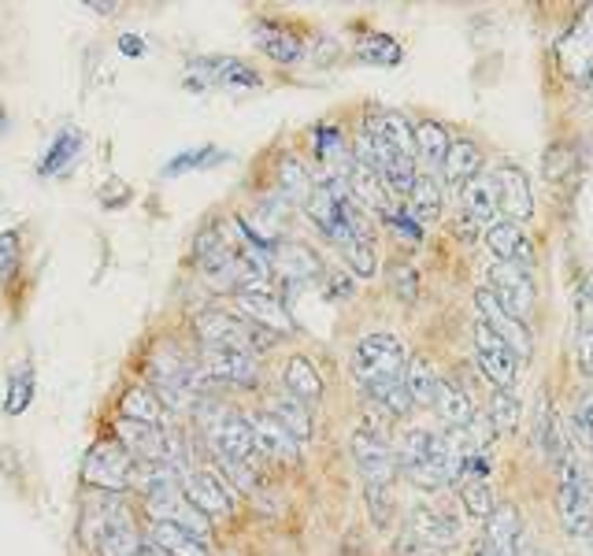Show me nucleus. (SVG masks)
Segmentation results:
<instances>
[{"mask_svg": "<svg viewBox=\"0 0 593 556\" xmlns=\"http://www.w3.org/2000/svg\"><path fill=\"white\" fill-rule=\"evenodd\" d=\"M19 271V235L4 230L0 235V282H12Z\"/></svg>", "mask_w": 593, "mask_h": 556, "instance_id": "47", "label": "nucleus"}, {"mask_svg": "<svg viewBox=\"0 0 593 556\" xmlns=\"http://www.w3.org/2000/svg\"><path fill=\"white\" fill-rule=\"evenodd\" d=\"M364 138L375 149H390V153L416 156V127L408 123L401 111H367Z\"/></svg>", "mask_w": 593, "mask_h": 556, "instance_id": "11", "label": "nucleus"}, {"mask_svg": "<svg viewBox=\"0 0 593 556\" xmlns=\"http://www.w3.org/2000/svg\"><path fill=\"white\" fill-rule=\"evenodd\" d=\"M4 123H8V111H4V105H0V130H4Z\"/></svg>", "mask_w": 593, "mask_h": 556, "instance_id": "58", "label": "nucleus"}, {"mask_svg": "<svg viewBox=\"0 0 593 556\" xmlns=\"http://www.w3.org/2000/svg\"><path fill=\"white\" fill-rule=\"evenodd\" d=\"M349 197L364 211H382V216L390 211V197H386V186L382 178H378V171L360 164V160H353V171H349Z\"/></svg>", "mask_w": 593, "mask_h": 556, "instance_id": "22", "label": "nucleus"}, {"mask_svg": "<svg viewBox=\"0 0 593 556\" xmlns=\"http://www.w3.org/2000/svg\"><path fill=\"white\" fill-rule=\"evenodd\" d=\"M575 423H579L582 438L593 445V390L579 393V397H575Z\"/></svg>", "mask_w": 593, "mask_h": 556, "instance_id": "50", "label": "nucleus"}, {"mask_svg": "<svg viewBox=\"0 0 593 556\" xmlns=\"http://www.w3.org/2000/svg\"><path fill=\"white\" fill-rule=\"evenodd\" d=\"M271 416L282 423L285 430L293 434L296 441H309V434H312V416H309V404H301L296 397H290V393H279V397H271Z\"/></svg>", "mask_w": 593, "mask_h": 556, "instance_id": "30", "label": "nucleus"}, {"mask_svg": "<svg viewBox=\"0 0 593 556\" xmlns=\"http://www.w3.org/2000/svg\"><path fill=\"white\" fill-rule=\"evenodd\" d=\"M315 164H320V182H349V171H353V153L345 145L342 130L337 127H315Z\"/></svg>", "mask_w": 593, "mask_h": 556, "instance_id": "14", "label": "nucleus"}, {"mask_svg": "<svg viewBox=\"0 0 593 556\" xmlns=\"http://www.w3.org/2000/svg\"><path fill=\"white\" fill-rule=\"evenodd\" d=\"M386 227L393 230L397 241H408V246H416V241L423 238V227H419V222L408 216V211H397V208L386 211Z\"/></svg>", "mask_w": 593, "mask_h": 556, "instance_id": "46", "label": "nucleus"}, {"mask_svg": "<svg viewBox=\"0 0 593 556\" xmlns=\"http://www.w3.org/2000/svg\"><path fill=\"white\" fill-rule=\"evenodd\" d=\"M460 211H467L472 219L478 222H489L500 211V200H497V182L494 175H475L472 182L460 186Z\"/></svg>", "mask_w": 593, "mask_h": 556, "instance_id": "21", "label": "nucleus"}, {"mask_svg": "<svg viewBox=\"0 0 593 556\" xmlns=\"http://www.w3.org/2000/svg\"><path fill=\"white\" fill-rule=\"evenodd\" d=\"M353 460L360 468L367 487H390L397 475V453L390 449V441L378 430H356L353 434Z\"/></svg>", "mask_w": 593, "mask_h": 556, "instance_id": "7", "label": "nucleus"}, {"mask_svg": "<svg viewBox=\"0 0 593 556\" xmlns=\"http://www.w3.org/2000/svg\"><path fill=\"white\" fill-rule=\"evenodd\" d=\"M456 235L464 241H472L478 235V219H472L467 211H460V216H456Z\"/></svg>", "mask_w": 593, "mask_h": 556, "instance_id": "54", "label": "nucleus"}, {"mask_svg": "<svg viewBox=\"0 0 593 556\" xmlns=\"http://www.w3.org/2000/svg\"><path fill=\"white\" fill-rule=\"evenodd\" d=\"M86 12H94V15H119L122 12V4H116V0H86Z\"/></svg>", "mask_w": 593, "mask_h": 556, "instance_id": "53", "label": "nucleus"}, {"mask_svg": "<svg viewBox=\"0 0 593 556\" xmlns=\"http://www.w3.org/2000/svg\"><path fill=\"white\" fill-rule=\"evenodd\" d=\"M475 305H478V312H483L486 327L494 330L497 338L516 352V357L527 360V357H530V330H527V323H519V319L508 316V312L500 308V301H497L486 286L475 293Z\"/></svg>", "mask_w": 593, "mask_h": 556, "instance_id": "12", "label": "nucleus"}, {"mask_svg": "<svg viewBox=\"0 0 593 556\" xmlns=\"http://www.w3.org/2000/svg\"><path fill=\"white\" fill-rule=\"evenodd\" d=\"M412 531L427 545H453L456 542V523L445 512L431 509V504H416L412 509Z\"/></svg>", "mask_w": 593, "mask_h": 556, "instance_id": "27", "label": "nucleus"}, {"mask_svg": "<svg viewBox=\"0 0 593 556\" xmlns=\"http://www.w3.org/2000/svg\"><path fill=\"white\" fill-rule=\"evenodd\" d=\"M97 553L100 556H152L157 549H152V545L141 538L134 527H116V531H108L105 538H100Z\"/></svg>", "mask_w": 593, "mask_h": 556, "instance_id": "35", "label": "nucleus"}, {"mask_svg": "<svg viewBox=\"0 0 593 556\" xmlns=\"http://www.w3.org/2000/svg\"><path fill=\"white\" fill-rule=\"evenodd\" d=\"M37 393V379L34 371H30V363H19V368L8 375V397H4V412L8 416H23L30 408V401H34Z\"/></svg>", "mask_w": 593, "mask_h": 556, "instance_id": "34", "label": "nucleus"}, {"mask_svg": "<svg viewBox=\"0 0 593 556\" xmlns=\"http://www.w3.org/2000/svg\"><path fill=\"white\" fill-rule=\"evenodd\" d=\"M249 423H252V438H257L260 457L296 464V457H301V441H296L293 434L271 416V412H257V416H249Z\"/></svg>", "mask_w": 593, "mask_h": 556, "instance_id": "15", "label": "nucleus"}, {"mask_svg": "<svg viewBox=\"0 0 593 556\" xmlns=\"http://www.w3.org/2000/svg\"><path fill=\"white\" fill-rule=\"evenodd\" d=\"M331 297H353V282L349 279H331Z\"/></svg>", "mask_w": 593, "mask_h": 556, "instance_id": "55", "label": "nucleus"}, {"mask_svg": "<svg viewBox=\"0 0 593 556\" xmlns=\"http://www.w3.org/2000/svg\"><path fill=\"white\" fill-rule=\"evenodd\" d=\"M408 216H412L419 227H427V222H434L442 216V182L434 175H419L412 194H408Z\"/></svg>", "mask_w": 593, "mask_h": 556, "instance_id": "26", "label": "nucleus"}, {"mask_svg": "<svg viewBox=\"0 0 593 556\" xmlns=\"http://www.w3.org/2000/svg\"><path fill=\"white\" fill-rule=\"evenodd\" d=\"M193 330H197L204 349H241V352L260 349L257 338L263 334V327H252L249 319H238V316L219 312V308L201 312L197 323H193Z\"/></svg>", "mask_w": 593, "mask_h": 556, "instance_id": "5", "label": "nucleus"}, {"mask_svg": "<svg viewBox=\"0 0 593 556\" xmlns=\"http://www.w3.org/2000/svg\"><path fill=\"white\" fill-rule=\"evenodd\" d=\"M119 53L130 56V59H138V56H145V42H141L138 34H122L119 37Z\"/></svg>", "mask_w": 593, "mask_h": 556, "instance_id": "52", "label": "nucleus"}, {"mask_svg": "<svg viewBox=\"0 0 593 556\" xmlns=\"http://www.w3.org/2000/svg\"><path fill=\"white\" fill-rule=\"evenodd\" d=\"M216 86L219 89H257L260 75H257V67H249L245 59L216 56Z\"/></svg>", "mask_w": 593, "mask_h": 556, "instance_id": "37", "label": "nucleus"}, {"mask_svg": "<svg viewBox=\"0 0 593 556\" xmlns=\"http://www.w3.org/2000/svg\"><path fill=\"white\" fill-rule=\"evenodd\" d=\"M590 487H593V482H590Z\"/></svg>", "mask_w": 593, "mask_h": 556, "instance_id": "59", "label": "nucleus"}, {"mask_svg": "<svg viewBox=\"0 0 593 556\" xmlns=\"http://www.w3.org/2000/svg\"><path fill=\"white\" fill-rule=\"evenodd\" d=\"M274 268H279V275L290 282V286H301V282H312L320 275V257L301 246V241H285V246L274 249Z\"/></svg>", "mask_w": 593, "mask_h": 556, "instance_id": "20", "label": "nucleus"}, {"mask_svg": "<svg viewBox=\"0 0 593 556\" xmlns=\"http://www.w3.org/2000/svg\"><path fill=\"white\" fill-rule=\"evenodd\" d=\"M282 382H285V390H290V397H296L301 404H312V401L323 397L320 371H315V363L304 360V357H290V360H285Z\"/></svg>", "mask_w": 593, "mask_h": 556, "instance_id": "24", "label": "nucleus"}, {"mask_svg": "<svg viewBox=\"0 0 593 556\" xmlns=\"http://www.w3.org/2000/svg\"><path fill=\"white\" fill-rule=\"evenodd\" d=\"M460 501H464V509L472 512V515L486 520V515L494 512V493H489V479L464 482V487H460Z\"/></svg>", "mask_w": 593, "mask_h": 556, "instance_id": "45", "label": "nucleus"}, {"mask_svg": "<svg viewBox=\"0 0 593 556\" xmlns=\"http://www.w3.org/2000/svg\"><path fill=\"white\" fill-rule=\"evenodd\" d=\"M434 408L453 430H464L467 423L475 419V404H472V397H467V390H460L456 382H449V379H438Z\"/></svg>", "mask_w": 593, "mask_h": 556, "instance_id": "23", "label": "nucleus"}, {"mask_svg": "<svg viewBox=\"0 0 593 556\" xmlns=\"http://www.w3.org/2000/svg\"><path fill=\"white\" fill-rule=\"evenodd\" d=\"M393 293H397V297H405V301L416 297V271L408 264L393 268Z\"/></svg>", "mask_w": 593, "mask_h": 556, "instance_id": "51", "label": "nucleus"}, {"mask_svg": "<svg viewBox=\"0 0 593 556\" xmlns=\"http://www.w3.org/2000/svg\"><path fill=\"white\" fill-rule=\"evenodd\" d=\"M375 404H382L390 416H408V412L416 408V401H412V393H408V386H405V379H397V382H386V386H378V390H371L367 393Z\"/></svg>", "mask_w": 593, "mask_h": 556, "instance_id": "41", "label": "nucleus"}, {"mask_svg": "<svg viewBox=\"0 0 593 556\" xmlns=\"http://www.w3.org/2000/svg\"><path fill=\"white\" fill-rule=\"evenodd\" d=\"M449 145H453V141H449L442 123H423V127L416 130V153H419V160H423L427 167L445 164Z\"/></svg>", "mask_w": 593, "mask_h": 556, "instance_id": "36", "label": "nucleus"}, {"mask_svg": "<svg viewBox=\"0 0 593 556\" xmlns=\"http://www.w3.org/2000/svg\"><path fill=\"white\" fill-rule=\"evenodd\" d=\"M405 386L412 393L416 404H434V390H438V375L427 357H408L405 363Z\"/></svg>", "mask_w": 593, "mask_h": 556, "instance_id": "33", "label": "nucleus"}, {"mask_svg": "<svg viewBox=\"0 0 593 556\" xmlns=\"http://www.w3.org/2000/svg\"><path fill=\"white\" fill-rule=\"evenodd\" d=\"M475 556H494V553H489V549H486V542H483V545H478V549H475Z\"/></svg>", "mask_w": 593, "mask_h": 556, "instance_id": "57", "label": "nucleus"}, {"mask_svg": "<svg viewBox=\"0 0 593 556\" xmlns=\"http://www.w3.org/2000/svg\"><path fill=\"white\" fill-rule=\"evenodd\" d=\"M486 419H489V427H494V434H513L519 427V401L513 397V393L494 390L489 393Z\"/></svg>", "mask_w": 593, "mask_h": 556, "instance_id": "38", "label": "nucleus"}, {"mask_svg": "<svg viewBox=\"0 0 593 556\" xmlns=\"http://www.w3.org/2000/svg\"><path fill=\"white\" fill-rule=\"evenodd\" d=\"M397 468L419 490H442L449 482V438L423 427L405 430L401 445H397Z\"/></svg>", "mask_w": 593, "mask_h": 556, "instance_id": "2", "label": "nucleus"}, {"mask_svg": "<svg viewBox=\"0 0 593 556\" xmlns=\"http://www.w3.org/2000/svg\"><path fill=\"white\" fill-rule=\"evenodd\" d=\"M82 482L100 493H122L134 482V457L119 441H97L82 460Z\"/></svg>", "mask_w": 593, "mask_h": 556, "instance_id": "4", "label": "nucleus"}, {"mask_svg": "<svg viewBox=\"0 0 593 556\" xmlns=\"http://www.w3.org/2000/svg\"><path fill=\"white\" fill-rule=\"evenodd\" d=\"M238 312L249 316L252 327H263L271 334H290L293 330V319L285 316V308L271 293H238Z\"/></svg>", "mask_w": 593, "mask_h": 556, "instance_id": "19", "label": "nucleus"}, {"mask_svg": "<svg viewBox=\"0 0 593 556\" xmlns=\"http://www.w3.org/2000/svg\"><path fill=\"white\" fill-rule=\"evenodd\" d=\"M279 197L285 205H304V200L312 197V178L296 156L279 160Z\"/></svg>", "mask_w": 593, "mask_h": 556, "instance_id": "31", "label": "nucleus"}, {"mask_svg": "<svg viewBox=\"0 0 593 556\" xmlns=\"http://www.w3.org/2000/svg\"><path fill=\"white\" fill-rule=\"evenodd\" d=\"M360 59H367V64H386V67L401 64V45L386 34H375L367 37V42H360Z\"/></svg>", "mask_w": 593, "mask_h": 556, "instance_id": "44", "label": "nucleus"}, {"mask_svg": "<svg viewBox=\"0 0 593 556\" xmlns=\"http://www.w3.org/2000/svg\"><path fill=\"white\" fill-rule=\"evenodd\" d=\"M486 549L494 556L524 553V520H519L516 504L500 501V504H494V512L486 515Z\"/></svg>", "mask_w": 593, "mask_h": 556, "instance_id": "13", "label": "nucleus"}, {"mask_svg": "<svg viewBox=\"0 0 593 556\" xmlns=\"http://www.w3.org/2000/svg\"><path fill=\"white\" fill-rule=\"evenodd\" d=\"M257 45H260L271 59H279V64H296V59L304 56L301 37L290 34L285 26H274V23H260V26H257Z\"/></svg>", "mask_w": 593, "mask_h": 556, "instance_id": "28", "label": "nucleus"}, {"mask_svg": "<svg viewBox=\"0 0 593 556\" xmlns=\"http://www.w3.org/2000/svg\"><path fill=\"white\" fill-rule=\"evenodd\" d=\"M342 252H345V264H349L360 279H371V275H375V268H378V260H375V241L353 238V241H345Z\"/></svg>", "mask_w": 593, "mask_h": 556, "instance_id": "43", "label": "nucleus"}, {"mask_svg": "<svg viewBox=\"0 0 593 556\" xmlns=\"http://www.w3.org/2000/svg\"><path fill=\"white\" fill-rule=\"evenodd\" d=\"M149 545L168 556H208L201 538H193L190 531L175 527V523H152L149 531Z\"/></svg>", "mask_w": 593, "mask_h": 556, "instance_id": "25", "label": "nucleus"}, {"mask_svg": "<svg viewBox=\"0 0 593 556\" xmlns=\"http://www.w3.org/2000/svg\"><path fill=\"white\" fill-rule=\"evenodd\" d=\"M82 149H86V134H82L78 127H60L56 130V138L48 141V149H45V156L37 160V175L41 178H56V175H64V171L75 167V160L82 156Z\"/></svg>", "mask_w": 593, "mask_h": 556, "instance_id": "17", "label": "nucleus"}, {"mask_svg": "<svg viewBox=\"0 0 593 556\" xmlns=\"http://www.w3.org/2000/svg\"><path fill=\"white\" fill-rule=\"evenodd\" d=\"M405 346L393 338V334H367V338L356 341L353 352V375L364 386V393H371L386 382L405 379Z\"/></svg>", "mask_w": 593, "mask_h": 556, "instance_id": "3", "label": "nucleus"}, {"mask_svg": "<svg viewBox=\"0 0 593 556\" xmlns=\"http://www.w3.org/2000/svg\"><path fill=\"white\" fill-rule=\"evenodd\" d=\"M494 182H497V200H500V211L508 219L519 222V219H530L535 211V200H530V182L519 167H497L494 171Z\"/></svg>", "mask_w": 593, "mask_h": 556, "instance_id": "18", "label": "nucleus"}, {"mask_svg": "<svg viewBox=\"0 0 593 556\" xmlns=\"http://www.w3.org/2000/svg\"><path fill=\"white\" fill-rule=\"evenodd\" d=\"M475 357H478V368H483V375H486L489 386L505 390V393L516 390L519 357L505 346V341L497 338L494 330L486 327L483 319H478V327H475Z\"/></svg>", "mask_w": 593, "mask_h": 556, "instance_id": "6", "label": "nucleus"}, {"mask_svg": "<svg viewBox=\"0 0 593 556\" xmlns=\"http://www.w3.org/2000/svg\"><path fill=\"white\" fill-rule=\"evenodd\" d=\"M557 479H560V520H564V531L571 545H575L579 556H593V487L586 468L564 449L557 460Z\"/></svg>", "mask_w": 593, "mask_h": 556, "instance_id": "1", "label": "nucleus"}, {"mask_svg": "<svg viewBox=\"0 0 593 556\" xmlns=\"http://www.w3.org/2000/svg\"><path fill=\"white\" fill-rule=\"evenodd\" d=\"M575 352L586 368H593V293L579 297L575 305Z\"/></svg>", "mask_w": 593, "mask_h": 556, "instance_id": "40", "label": "nucleus"}, {"mask_svg": "<svg viewBox=\"0 0 593 556\" xmlns=\"http://www.w3.org/2000/svg\"><path fill=\"white\" fill-rule=\"evenodd\" d=\"M219 160H223V153L216 145H197V149H190V153H179L171 160V164L163 167V178H179V175H186V171H208V167H216Z\"/></svg>", "mask_w": 593, "mask_h": 556, "instance_id": "39", "label": "nucleus"}, {"mask_svg": "<svg viewBox=\"0 0 593 556\" xmlns=\"http://www.w3.org/2000/svg\"><path fill=\"white\" fill-rule=\"evenodd\" d=\"M582 89H586V97L593 100V64H586V70H582Z\"/></svg>", "mask_w": 593, "mask_h": 556, "instance_id": "56", "label": "nucleus"}, {"mask_svg": "<svg viewBox=\"0 0 593 556\" xmlns=\"http://www.w3.org/2000/svg\"><path fill=\"white\" fill-rule=\"evenodd\" d=\"M201 371L208 382H230V386H257L260 363L241 349H204Z\"/></svg>", "mask_w": 593, "mask_h": 556, "instance_id": "10", "label": "nucleus"}, {"mask_svg": "<svg viewBox=\"0 0 593 556\" xmlns=\"http://www.w3.org/2000/svg\"><path fill=\"white\" fill-rule=\"evenodd\" d=\"M486 290L500 301V308H505L508 316L527 323L530 308H535V286H530V275L524 268L494 264V268H489V286Z\"/></svg>", "mask_w": 593, "mask_h": 556, "instance_id": "8", "label": "nucleus"}, {"mask_svg": "<svg viewBox=\"0 0 593 556\" xmlns=\"http://www.w3.org/2000/svg\"><path fill=\"white\" fill-rule=\"evenodd\" d=\"M182 86L193 89V94L216 89V56H197V59H190L186 70H182Z\"/></svg>", "mask_w": 593, "mask_h": 556, "instance_id": "42", "label": "nucleus"}, {"mask_svg": "<svg viewBox=\"0 0 593 556\" xmlns=\"http://www.w3.org/2000/svg\"><path fill=\"white\" fill-rule=\"evenodd\" d=\"M182 493H186V501L197 504L208 520H230L234 493L216 471H186L182 475Z\"/></svg>", "mask_w": 593, "mask_h": 556, "instance_id": "9", "label": "nucleus"}, {"mask_svg": "<svg viewBox=\"0 0 593 556\" xmlns=\"http://www.w3.org/2000/svg\"><path fill=\"white\" fill-rule=\"evenodd\" d=\"M483 153L472 145V141H453L449 145V153H445V164H442V171H445V178L449 182H456V186H464V182H472L475 175H483Z\"/></svg>", "mask_w": 593, "mask_h": 556, "instance_id": "29", "label": "nucleus"}, {"mask_svg": "<svg viewBox=\"0 0 593 556\" xmlns=\"http://www.w3.org/2000/svg\"><path fill=\"white\" fill-rule=\"evenodd\" d=\"M219 249H227L219 227H204L197 235V241H193V260H204V257H212V252H219Z\"/></svg>", "mask_w": 593, "mask_h": 556, "instance_id": "49", "label": "nucleus"}, {"mask_svg": "<svg viewBox=\"0 0 593 556\" xmlns=\"http://www.w3.org/2000/svg\"><path fill=\"white\" fill-rule=\"evenodd\" d=\"M160 397L157 390L149 386H130L122 393V419H134V423H149V427H160L163 419V408H160Z\"/></svg>", "mask_w": 593, "mask_h": 556, "instance_id": "32", "label": "nucleus"}, {"mask_svg": "<svg viewBox=\"0 0 593 556\" xmlns=\"http://www.w3.org/2000/svg\"><path fill=\"white\" fill-rule=\"evenodd\" d=\"M486 246L497 257V264H513V268H530V241L524 230L516 227L513 219H494V227L486 230Z\"/></svg>", "mask_w": 593, "mask_h": 556, "instance_id": "16", "label": "nucleus"}, {"mask_svg": "<svg viewBox=\"0 0 593 556\" xmlns=\"http://www.w3.org/2000/svg\"><path fill=\"white\" fill-rule=\"evenodd\" d=\"M367 509H371L378 527H386L393 515V498H390V487H367Z\"/></svg>", "mask_w": 593, "mask_h": 556, "instance_id": "48", "label": "nucleus"}]
</instances>
